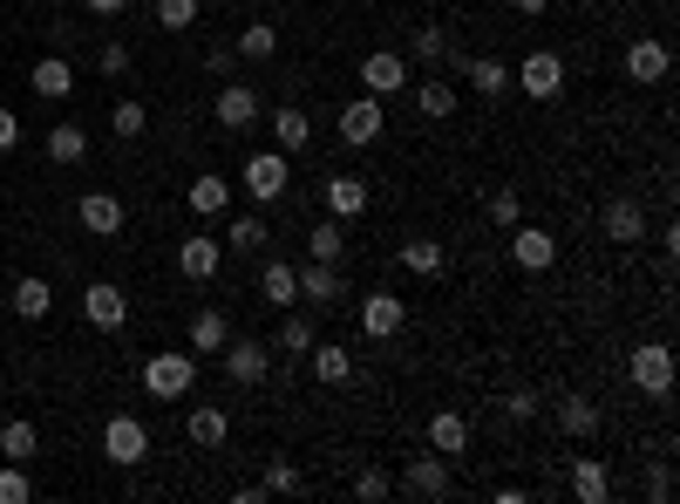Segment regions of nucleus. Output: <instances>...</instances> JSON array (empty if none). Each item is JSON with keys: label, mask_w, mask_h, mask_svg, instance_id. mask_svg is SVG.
<instances>
[{"label": "nucleus", "mask_w": 680, "mask_h": 504, "mask_svg": "<svg viewBox=\"0 0 680 504\" xmlns=\"http://www.w3.org/2000/svg\"><path fill=\"white\" fill-rule=\"evenodd\" d=\"M34 450H42V430H34V422H0V457L8 463H34Z\"/></svg>", "instance_id": "nucleus-32"}, {"label": "nucleus", "mask_w": 680, "mask_h": 504, "mask_svg": "<svg viewBox=\"0 0 680 504\" xmlns=\"http://www.w3.org/2000/svg\"><path fill=\"white\" fill-rule=\"evenodd\" d=\"M572 497H585V504H606L613 497V478H606V463H598V457L572 463Z\"/></svg>", "instance_id": "nucleus-26"}, {"label": "nucleus", "mask_w": 680, "mask_h": 504, "mask_svg": "<svg viewBox=\"0 0 680 504\" xmlns=\"http://www.w3.org/2000/svg\"><path fill=\"white\" fill-rule=\"evenodd\" d=\"M225 341H231V321L218 314V307H197V314H191V347H205V355H218Z\"/></svg>", "instance_id": "nucleus-31"}, {"label": "nucleus", "mask_w": 680, "mask_h": 504, "mask_svg": "<svg viewBox=\"0 0 680 504\" xmlns=\"http://www.w3.org/2000/svg\"><path fill=\"white\" fill-rule=\"evenodd\" d=\"M510 259L525 266V274H551V266H558V239H551L544 225H525V218H517V225H510Z\"/></svg>", "instance_id": "nucleus-6"}, {"label": "nucleus", "mask_w": 680, "mask_h": 504, "mask_svg": "<svg viewBox=\"0 0 680 504\" xmlns=\"http://www.w3.org/2000/svg\"><path fill=\"white\" fill-rule=\"evenodd\" d=\"M75 218H83L96 239H109V232H123V199H109V191H89V199L75 205Z\"/></svg>", "instance_id": "nucleus-21"}, {"label": "nucleus", "mask_w": 680, "mask_h": 504, "mask_svg": "<svg viewBox=\"0 0 680 504\" xmlns=\"http://www.w3.org/2000/svg\"><path fill=\"white\" fill-rule=\"evenodd\" d=\"M504 416H510V422H531V416H538V396H531V389H517V396H504Z\"/></svg>", "instance_id": "nucleus-47"}, {"label": "nucleus", "mask_w": 680, "mask_h": 504, "mask_svg": "<svg viewBox=\"0 0 680 504\" xmlns=\"http://www.w3.org/2000/svg\"><path fill=\"white\" fill-rule=\"evenodd\" d=\"M463 75L476 83V96H504V89H510V68H504L497 55H476V62H469Z\"/></svg>", "instance_id": "nucleus-35"}, {"label": "nucleus", "mask_w": 680, "mask_h": 504, "mask_svg": "<svg viewBox=\"0 0 680 504\" xmlns=\"http://www.w3.org/2000/svg\"><path fill=\"white\" fill-rule=\"evenodd\" d=\"M415 109L429 116V124H443V116L456 109V89L443 83V75H429V68H422V83H415Z\"/></svg>", "instance_id": "nucleus-28"}, {"label": "nucleus", "mask_w": 680, "mask_h": 504, "mask_svg": "<svg viewBox=\"0 0 680 504\" xmlns=\"http://www.w3.org/2000/svg\"><path fill=\"white\" fill-rule=\"evenodd\" d=\"M361 83H368V96H402V89H409V62L388 55V49H375V55L361 62Z\"/></svg>", "instance_id": "nucleus-13"}, {"label": "nucleus", "mask_w": 680, "mask_h": 504, "mask_svg": "<svg viewBox=\"0 0 680 504\" xmlns=\"http://www.w3.org/2000/svg\"><path fill=\"white\" fill-rule=\"evenodd\" d=\"M443 55H450V34H443V28H415V62H422V68H435Z\"/></svg>", "instance_id": "nucleus-40"}, {"label": "nucleus", "mask_w": 680, "mask_h": 504, "mask_svg": "<svg viewBox=\"0 0 680 504\" xmlns=\"http://www.w3.org/2000/svg\"><path fill=\"white\" fill-rule=\"evenodd\" d=\"M218 355H225V375L238 382V389H259V382H266V368H272L266 341H225Z\"/></svg>", "instance_id": "nucleus-9"}, {"label": "nucleus", "mask_w": 680, "mask_h": 504, "mask_svg": "<svg viewBox=\"0 0 680 504\" xmlns=\"http://www.w3.org/2000/svg\"><path fill=\"white\" fill-rule=\"evenodd\" d=\"M212 116H218L225 130H252V124H259V96H252L246 83H225V89H218V109H212Z\"/></svg>", "instance_id": "nucleus-17"}, {"label": "nucleus", "mask_w": 680, "mask_h": 504, "mask_svg": "<svg viewBox=\"0 0 680 504\" xmlns=\"http://www.w3.org/2000/svg\"><path fill=\"white\" fill-rule=\"evenodd\" d=\"M510 83L525 89L531 103H551L558 89H565V55H551V49H531L525 68H510Z\"/></svg>", "instance_id": "nucleus-3"}, {"label": "nucleus", "mask_w": 680, "mask_h": 504, "mask_svg": "<svg viewBox=\"0 0 680 504\" xmlns=\"http://www.w3.org/2000/svg\"><path fill=\"white\" fill-rule=\"evenodd\" d=\"M388 130V116H381V96H354L347 109H341V143L347 150H368L375 137Z\"/></svg>", "instance_id": "nucleus-7"}, {"label": "nucleus", "mask_w": 680, "mask_h": 504, "mask_svg": "<svg viewBox=\"0 0 680 504\" xmlns=\"http://www.w3.org/2000/svg\"><path fill=\"white\" fill-rule=\"evenodd\" d=\"M633 389H639V396H654V403H667V396H673V347H660V341L633 347Z\"/></svg>", "instance_id": "nucleus-5"}, {"label": "nucleus", "mask_w": 680, "mask_h": 504, "mask_svg": "<svg viewBox=\"0 0 680 504\" xmlns=\"http://www.w3.org/2000/svg\"><path fill=\"white\" fill-rule=\"evenodd\" d=\"M14 143H21V116L0 109V150H14Z\"/></svg>", "instance_id": "nucleus-50"}, {"label": "nucleus", "mask_w": 680, "mask_h": 504, "mask_svg": "<svg viewBox=\"0 0 680 504\" xmlns=\"http://www.w3.org/2000/svg\"><path fill=\"white\" fill-rule=\"evenodd\" d=\"M667 68H673V55H667V42H654V34H639V42L626 49V75H633L639 89H660Z\"/></svg>", "instance_id": "nucleus-10"}, {"label": "nucleus", "mask_w": 680, "mask_h": 504, "mask_svg": "<svg viewBox=\"0 0 680 504\" xmlns=\"http://www.w3.org/2000/svg\"><path fill=\"white\" fill-rule=\"evenodd\" d=\"M598 218H606V239L613 246H639V239H647V212H639V199H613Z\"/></svg>", "instance_id": "nucleus-15"}, {"label": "nucleus", "mask_w": 680, "mask_h": 504, "mask_svg": "<svg viewBox=\"0 0 680 504\" xmlns=\"http://www.w3.org/2000/svg\"><path fill=\"white\" fill-rule=\"evenodd\" d=\"M327 212H334V218H361V212H368V184L347 178V171L327 178Z\"/></svg>", "instance_id": "nucleus-25"}, {"label": "nucleus", "mask_w": 680, "mask_h": 504, "mask_svg": "<svg viewBox=\"0 0 680 504\" xmlns=\"http://www.w3.org/2000/svg\"><path fill=\"white\" fill-rule=\"evenodd\" d=\"M490 218H497V225L510 232L517 218H525V199H517V191H510V184H504V191H490Z\"/></svg>", "instance_id": "nucleus-44"}, {"label": "nucleus", "mask_w": 680, "mask_h": 504, "mask_svg": "<svg viewBox=\"0 0 680 504\" xmlns=\"http://www.w3.org/2000/svg\"><path fill=\"white\" fill-rule=\"evenodd\" d=\"M422 443H429L435 457H463V450H469V422H463L456 409H435V416H429V437H422Z\"/></svg>", "instance_id": "nucleus-20"}, {"label": "nucleus", "mask_w": 680, "mask_h": 504, "mask_svg": "<svg viewBox=\"0 0 680 504\" xmlns=\"http://www.w3.org/2000/svg\"><path fill=\"white\" fill-rule=\"evenodd\" d=\"M102 457L116 463V471H137V463L150 457V430H143L137 416H109L102 422Z\"/></svg>", "instance_id": "nucleus-2"}, {"label": "nucleus", "mask_w": 680, "mask_h": 504, "mask_svg": "<svg viewBox=\"0 0 680 504\" xmlns=\"http://www.w3.org/2000/svg\"><path fill=\"white\" fill-rule=\"evenodd\" d=\"M306 362H313V382H327V389H347V382H354V355L334 347V341H313Z\"/></svg>", "instance_id": "nucleus-16"}, {"label": "nucleus", "mask_w": 680, "mask_h": 504, "mask_svg": "<svg viewBox=\"0 0 680 504\" xmlns=\"http://www.w3.org/2000/svg\"><path fill=\"white\" fill-rule=\"evenodd\" d=\"M184 430H191V443H197V450H218V443L231 437V422H225V409H212V403H205V409H191V416H184Z\"/></svg>", "instance_id": "nucleus-27"}, {"label": "nucleus", "mask_w": 680, "mask_h": 504, "mask_svg": "<svg viewBox=\"0 0 680 504\" xmlns=\"http://www.w3.org/2000/svg\"><path fill=\"white\" fill-rule=\"evenodd\" d=\"M83 314H89V328L116 334V328L130 321V300H123V287H109V280H96V287L83 293Z\"/></svg>", "instance_id": "nucleus-12"}, {"label": "nucleus", "mask_w": 680, "mask_h": 504, "mask_svg": "<svg viewBox=\"0 0 680 504\" xmlns=\"http://www.w3.org/2000/svg\"><path fill=\"white\" fill-rule=\"evenodd\" d=\"M259 300H272V307H293L300 300V266H266V274H259Z\"/></svg>", "instance_id": "nucleus-30"}, {"label": "nucleus", "mask_w": 680, "mask_h": 504, "mask_svg": "<svg viewBox=\"0 0 680 504\" xmlns=\"http://www.w3.org/2000/svg\"><path fill=\"white\" fill-rule=\"evenodd\" d=\"M184 205H191V212H197V218H218V212H225V205H231V184H225V178H212V171H205V178H191V191H184Z\"/></svg>", "instance_id": "nucleus-23"}, {"label": "nucleus", "mask_w": 680, "mask_h": 504, "mask_svg": "<svg viewBox=\"0 0 680 504\" xmlns=\"http://www.w3.org/2000/svg\"><path fill=\"white\" fill-rule=\"evenodd\" d=\"M218 266H225V239H184V246H177V274L197 280V287L218 280Z\"/></svg>", "instance_id": "nucleus-14"}, {"label": "nucleus", "mask_w": 680, "mask_h": 504, "mask_svg": "<svg viewBox=\"0 0 680 504\" xmlns=\"http://www.w3.org/2000/svg\"><path fill=\"white\" fill-rule=\"evenodd\" d=\"M109 130H116V137H143V130H150V109H143V103H116Z\"/></svg>", "instance_id": "nucleus-39"}, {"label": "nucleus", "mask_w": 680, "mask_h": 504, "mask_svg": "<svg viewBox=\"0 0 680 504\" xmlns=\"http://www.w3.org/2000/svg\"><path fill=\"white\" fill-rule=\"evenodd\" d=\"M341 246H347V232L327 218V225H313V259H327V266H341Z\"/></svg>", "instance_id": "nucleus-41"}, {"label": "nucleus", "mask_w": 680, "mask_h": 504, "mask_svg": "<svg viewBox=\"0 0 680 504\" xmlns=\"http://www.w3.org/2000/svg\"><path fill=\"white\" fill-rule=\"evenodd\" d=\"M558 430L585 443V437L598 430V403H585V396H565V403H558Z\"/></svg>", "instance_id": "nucleus-34"}, {"label": "nucleus", "mask_w": 680, "mask_h": 504, "mask_svg": "<svg viewBox=\"0 0 680 504\" xmlns=\"http://www.w3.org/2000/svg\"><path fill=\"white\" fill-rule=\"evenodd\" d=\"M287 178H293V171H287V150H252V158H246V171H238V184H246L259 205L287 199Z\"/></svg>", "instance_id": "nucleus-4"}, {"label": "nucleus", "mask_w": 680, "mask_h": 504, "mask_svg": "<svg viewBox=\"0 0 680 504\" xmlns=\"http://www.w3.org/2000/svg\"><path fill=\"white\" fill-rule=\"evenodd\" d=\"M647 497H654V504H667V497H673V471H667V463H654V478H647Z\"/></svg>", "instance_id": "nucleus-48"}, {"label": "nucleus", "mask_w": 680, "mask_h": 504, "mask_svg": "<svg viewBox=\"0 0 680 504\" xmlns=\"http://www.w3.org/2000/svg\"><path fill=\"white\" fill-rule=\"evenodd\" d=\"M123 68H130V49L109 42V49H102V75H123Z\"/></svg>", "instance_id": "nucleus-49"}, {"label": "nucleus", "mask_w": 680, "mask_h": 504, "mask_svg": "<svg viewBox=\"0 0 680 504\" xmlns=\"http://www.w3.org/2000/svg\"><path fill=\"white\" fill-rule=\"evenodd\" d=\"M48 158L55 164H83L89 158V124H55L48 130Z\"/></svg>", "instance_id": "nucleus-29"}, {"label": "nucleus", "mask_w": 680, "mask_h": 504, "mask_svg": "<svg viewBox=\"0 0 680 504\" xmlns=\"http://www.w3.org/2000/svg\"><path fill=\"white\" fill-rule=\"evenodd\" d=\"M28 497H34L28 471H21V463H8V471H0V504H28Z\"/></svg>", "instance_id": "nucleus-45"}, {"label": "nucleus", "mask_w": 680, "mask_h": 504, "mask_svg": "<svg viewBox=\"0 0 680 504\" xmlns=\"http://www.w3.org/2000/svg\"><path fill=\"white\" fill-rule=\"evenodd\" d=\"M272 347H279V355H306V347H313V321H306V314H287Z\"/></svg>", "instance_id": "nucleus-38"}, {"label": "nucleus", "mask_w": 680, "mask_h": 504, "mask_svg": "<svg viewBox=\"0 0 680 504\" xmlns=\"http://www.w3.org/2000/svg\"><path fill=\"white\" fill-rule=\"evenodd\" d=\"M28 83H34V96H48V103H62V96L75 89V68H68L62 55H42V62H34V75H28Z\"/></svg>", "instance_id": "nucleus-24"}, {"label": "nucleus", "mask_w": 680, "mask_h": 504, "mask_svg": "<svg viewBox=\"0 0 680 504\" xmlns=\"http://www.w3.org/2000/svg\"><path fill=\"white\" fill-rule=\"evenodd\" d=\"M293 491H300V463L272 457V471H266V497H293Z\"/></svg>", "instance_id": "nucleus-42"}, {"label": "nucleus", "mask_w": 680, "mask_h": 504, "mask_svg": "<svg viewBox=\"0 0 680 504\" xmlns=\"http://www.w3.org/2000/svg\"><path fill=\"white\" fill-rule=\"evenodd\" d=\"M266 239H272L266 218H231V225H225V246H231V253H266Z\"/></svg>", "instance_id": "nucleus-36"}, {"label": "nucleus", "mask_w": 680, "mask_h": 504, "mask_svg": "<svg viewBox=\"0 0 680 504\" xmlns=\"http://www.w3.org/2000/svg\"><path fill=\"white\" fill-rule=\"evenodd\" d=\"M402 266H409V274H422V280H435V274L450 266V253H443V239H409V246H402Z\"/></svg>", "instance_id": "nucleus-33"}, {"label": "nucleus", "mask_w": 680, "mask_h": 504, "mask_svg": "<svg viewBox=\"0 0 680 504\" xmlns=\"http://www.w3.org/2000/svg\"><path fill=\"white\" fill-rule=\"evenodd\" d=\"M130 0H89V14H123Z\"/></svg>", "instance_id": "nucleus-51"}, {"label": "nucleus", "mask_w": 680, "mask_h": 504, "mask_svg": "<svg viewBox=\"0 0 680 504\" xmlns=\"http://www.w3.org/2000/svg\"><path fill=\"white\" fill-rule=\"evenodd\" d=\"M402 328H409V307L395 300V293H368V300H361V334H368V341H395Z\"/></svg>", "instance_id": "nucleus-11"}, {"label": "nucleus", "mask_w": 680, "mask_h": 504, "mask_svg": "<svg viewBox=\"0 0 680 504\" xmlns=\"http://www.w3.org/2000/svg\"><path fill=\"white\" fill-rule=\"evenodd\" d=\"M8 307L21 321H48L55 314V287L42 280V274H28V280H14V293H8Z\"/></svg>", "instance_id": "nucleus-19"}, {"label": "nucleus", "mask_w": 680, "mask_h": 504, "mask_svg": "<svg viewBox=\"0 0 680 504\" xmlns=\"http://www.w3.org/2000/svg\"><path fill=\"white\" fill-rule=\"evenodd\" d=\"M388 491H395V478H388V471H375V463H368L361 478H354V497H388Z\"/></svg>", "instance_id": "nucleus-46"}, {"label": "nucleus", "mask_w": 680, "mask_h": 504, "mask_svg": "<svg viewBox=\"0 0 680 504\" xmlns=\"http://www.w3.org/2000/svg\"><path fill=\"white\" fill-rule=\"evenodd\" d=\"M347 287H341V266H327V259H306L300 266V300H313V307H334Z\"/></svg>", "instance_id": "nucleus-18"}, {"label": "nucleus", "mask_w": 680, "mask_h": 504, "mask_svg": "<svg viewBox=\"0 0 680 504\" xmlns=\"http://www.w3.org/2000/svg\"><path fill=\"white\" fill-rule=\"evenodd\" d=\"M191 382H197V355H184V347H171V355H150V362H143V389L164 396V403L191 396Z\"/></svg>", "instance_id": "nucleus-1"}, {"label": "nucleus", "mask_w": 680, "mask_h": 504, "mask_svg": "<svg viewBox=\"0 0 680 504\" xmlns=\"http://www.w3.org/2000/svg\"><path fill=\"white\" fill-rule=\"evenodd\" d=\"M272 143L287 150V158H300V150L313 143V124H306V109H293V103H287V109H272Z\"/></svg>", "instance_id": "nucleus-22"}, {"label": "nucleus", "mask_w": 680, "mask_h": 504, "mask_svg": "<svg viewBox=\"0 0 680 504\" xmlns=\"http://www.w3.org/2000/svg\"><path fill=\"white\" fill-rule=\"evenodd\" d=\"M551 8V0H517V14H544Z\"/></svg>", "instance_id": "nucleus-52"}, {"label": "nucleus", "mask_w": 680, "mask_h": 504, "mask_svg": "<svg viewBox=\"0 0 680 504\" xmlns=\"http://www.w3.org/2000/svg\"><path fill=\"white\" fill-rule=\"evenodd\" d=\"M238 55H252V62H272V55H279V28H272V21H252L246 34H238Z\"/></svg>", "instance_id": "nucleus-37"}, {"label": "nucleus", "mask_w": 680, "mask_h": 504, "mask_svg": "<svg viewBox=\"0 0 680 504\" xmlns=\"http://www.w3.org/2000/svg\"><path fill=\"white\" fill-rule=\"evenodd\" d=\"M197 21V0H156V28H171V34H184Z\"/></svg>", "instance_id": "nucleus-43"}, {"label": "nucleus", "mask_w": 680, "mask_h": 504, "mask_svg": "<svg viewBox=\"0 0 680 504\" xmlns=\"http://www.w3.org/2000/svg\"><path fill=\"white\" fill-rule=\"evenodd\" d=\"M402 491L409 497H450V457H435V450H422V457H409V471H402Z\"/></svg>", "instance_id": "nucleus-8"}]
</instances>
